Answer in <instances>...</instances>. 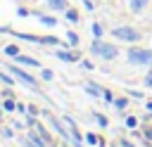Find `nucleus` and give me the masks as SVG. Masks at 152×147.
I'll return each mask as SVG.
<instances>
[{
  "instance_id": "f257e3e1",
  "label": "nucleus",
  "mask_w": 152,
  "mask_h": 147,
  "mask_svg": "<svg viewBox=\"0 0 152 147\" xmlns=\"http://www.w3.org/2000/svg\"><path fill=\"white\" fill-rule=\"evenodd\" d=\"M95 55H100L102 59H114L116 55H119V50L114 47V45H109V43H102L100 38H95V43H93V47H90Z\"/></svg>"
},
{
  "instance_id": "f03ea898",
  "label": "nucleus",
  "mask_w": 152,
  "mask_h": 147,
  "mask_svg": "<svg viewBox=\"0 0 152 147\" xmlns=\"http://www.w3.org/2000/svg\"><path fill=\"white\" fill-rule=\"evenodd\" d=\"M114 36L121 38V40H128V43L140 40V33H138L135 28H131V26H119V28H114Z\"/></svg>"
},
{
  "instance_id": "7ed1b4c3",
  "label": "nucleus",
  "mask_w": 152,
  "mask_h": 147,
  "mask_svg": "<svg viewBox=\"0 0 152 147\" xmlns=\"http://www.w3.org/2000/svg\"><path fill=\"white\" fill-rule=\"evenodd\" d=\"M128 62L131 64H150L152 62V52L150 50H131L128 52Z\"/></svg>"
},
{
  "instance_id": "20e7f679",
  "label": "nucleus",
  "mask_w": 152,
  "mask_h": 147,
  "mask_svg": "<svg viewBox=\"0 0 152 147\" xmlns=\"http://www.w3.org/2000/svg\"><path fill=\"white\" fill-rule=\"evenodd\" d=\"M10 71L14 74V78H17V81H21V83H26L28 88H33V90H38V85H36V81H33V78H31V76H28L26 71H21L19 66H10Z\"/></svg>"
},
{
  "instance_id": "39448f33",
  "label": "nucleus",
  "mask_w": 152,
  "mask_h": 147,
  "mask_svg": "<svg viewBox=\"0 0 152 147\" xmlns=\"http://www.w3.org/2000/svg\"><path fill=\"white\" fill-rule=\"evenodd\" d=\"M57 57L62 59V62H78V55H74V52H57Z\"/></svg>"
},
{
  "instance_id": "423d86ee",
  "label": "nucleus",
  "mask_w": 152,
  "mask_h": 147,
  "mask_svg": "<svg viewBox=\"0 0 152 147\" xmlns=\"http://www.w3.org/2000/svg\"><path fill=\"white\" fill-rule=\"evenodd\" d=\"M14 59H17V62H21V64H26V66H40V64H38V59H31V57H24V55H17Z\"/></svg>"
},
{
  "instance_id": "0eeeda50",
  "label": "nucleus",
  "mask_w": 152,
  "mask_h": 147,
  "mask_svg": "<svg viewBox=\"0 0 152 147\" xmlns=\"http://www.w3.org/2000/svg\"><path fill=\"white\" fill-rule=\"evenodd\" d=\"M26 142H28L31 147H45V142H43V140H40L36 133H28V140H26Z\"/></svg>"
},
{
  "instance_id": "6e6552de",
  "label": "nucleus",
  "mask_w": 152,
  "mask_h": 147,
  "mask_svg": "<svg viewBox=\"0 0 152 147\" xmlns=\"http://www.w3.org/2000/svg\"><path fill=\"white\" fill-rule=\"evenodd\" d=\"M86 90H88L90 95H102V97H104V92H107V90H102V88H97L95 83H86Z\"/></svg>"
},
{
  "instance_id": "1a4fd4ad",
  "label": "nucleus",
  "mask_w": 152,
  "mask_h": 147,
  "mask_svg": "<svg viewBox=\"0 0 152 147\" xmlns=\"http://www.w3.org/2000/svg\"><path fill=\"white\" fill-rule=\"evenodd\" d=\"M48 5H50L52 9H64V7H66V0H48Z\"/></svg>"
},
{
  "instance_id": "9d476101",
  "label": "nucleus",
  "mask_w": 152,
  "mask_h": 147,
  "mask_svg": "<svg viewBox=\"0 0 152 147\" xmlns=\"http://www.w3.org/2000/svg\"><path fill=\"white\" fill-rule=\"evenodd\" d=\"M145 2H147V0H131V9H133V12H140V9L145 7Z\"/></svg>"
},
{
  "instance_id": "9b49d317",
  "label": "nucleus",
  "mask_w": 152,
  "mask_h": 147,
  "mask_svg": "<svg viewBox=\"0 0 152 147\" xmlns=\"http://www.w3.org/2000/svg\"><path fill=\"white\" fill-rule=\"evenodd\" d=\"M2 52H5V55H10V57H17V55H19V47H17V45H7Z\"/></svg>"
},
{
  "instance_id": "f8f14e48",
  "label": "nucleus",
  "mask_w": 152,
  "mask_h": 147,
  "mask_svg": "<svg viewBox=\"0 0 152 147\" xmlns=\"http://www.w3.org/2000/svg\"><path fill=\"white\" fill-rule=\"evenodd\" d=\"M2 109H5V111H12V109H17V102H12V100H5V102H2Z\"/></svg>"
},
{
  "instance_id": "ddd939ff",
  "label": "nucleus",
  "mask_w": 152,
  "mask_h": 147,
  "mask_svg": "<svg viewBox=\"0 0 152 147\" xmlns=\"http://www.w3.org/2000/svg\"><path fill=\"white\" fill-rule=\"evenodd\" d=\"M66 19H69V21H78V14H76V9H66Z\"/></svg>"
},
{
  "instance_id": "4468645a",
  "label": "nucleus",
  "mask_w": 152,
  "mask_h": 147,
  "mask_svg": "<svg viewBox=\"0 0 152 147\" xmlns=\"http://www.w3.org/2000/svg\"><path fill=\"white\" fill-rule=\"evenodd\" d=\"M93 33H95V38H102V26L100 24H93Z\"/></svg>"
},
{
  "instance_id": "2eb2a0df",
  "label": "nucleus",
  "mask_w": 152,
  "mask_h": 147,
  "mask_svg": "<svg viewBox=\"0 0 152 147\" xmlns=\"http://www.w3.org/2000/svg\"><path fill=\"white\" fill-rule=\"evenodd\" d=\"M114 104H116L119 109H126V104H128V102H126V97H119V100H114Z\"/></svg>"
},
{
  "instance_id": "dca6fc26",
  "label": "nucleus",
  "mask_w": 152,
  "mask_h": 147,
  "mask_svg": "<svg viewBox=\"0 0 152 147\" xmlns=\"http://www.w3.org/2000/svg\"><path fill=\"white\" fill-rule=\"evenodd\" d=\"M95 121H97V123H100L102 128H107V119H104V116H100V114H95Z\"/></svg>"
},
{
  "instance_id": "f3484780",
  "label": "nucleus",
  "mask_w": 152,
  "mask_h": 147,
  "mask_svg": "<svg viewBox=\"0 0 152 147\" xmlns=\"http://www.w3.org/2000/svg\"><path fill=\"white\" fill-rule=\"evenodd\" d=\"M86 140H88L90 145H100V140H97V138H95L93 133H88V135H86Z\"/></svg>"
},
{
  "instance_id": "a211bd4d",
  "label": "nucleus",
  "mask_w": 152,
  "mask_h": 147,
  "mask_svg": "<svg viewBox=\"0 0 152 147\" xmlns=\"http://www.w3.org/2000/svg\"><path fill=\"white\" fill-rule=\"evenodd\" d=\"M40 21H43V24H48V26H55V24H57V21H55V19H50V17H40Z\"/></svg>"
},
{
  "instance_id": "6ab92c4d",
  "label": "nucleus",
  "mask_w": 152,
  "mask_h": 147,
  "mask_svg": "<svg viewBox=\"0 0 152 147\" xmlns=\"http://www.w3.org/2000/svg\"><path fill=\"white\" fill-rule=\"evenodd\" d=\"M66 36H69V43H71V45H76V43H78V36H76V33H71V31H69Z\"/></svg>"
},
{
  "instance_id": "aec40b11",
  "label": "nucleus",
  "mask_w": 152,
  "mask_h": 147,
  "mask_svg": "<svg viewBox=\"0 0 152 147\" xmlns=\"http://www.w3.org/2000/svg\"><path fill=\"white\" fill-rule=\"evenodd\" d=\"M43 78H45V81H52V71H50V69H43Z\"/></svg>"
},
{
  "instance_id": "412c9836",
  "label": "nucleus",
  "mask_w": 152,
  "mask_h": 147,
  "mask_svg": "<svg viewBox=\"0 0 152 147\" xmlns=\"http://www.w3.org/2000/svg\"><path fill=\"white\" fill-rule=\"evenodd\" d=\"M145 85H147V88H152V71L145 76Z\"/></svg>"
},
{
  "instance_id": "4be33fe9",
  "label": "nucleus",
  "mask_w": 152,
  "mask_h": 147,
  "mask_svg": "<svg viewBox=\"0 0 152 147\" xmlns=\"http://www.w3.org/2000/svg\"><path fill=\"white\" fill-rule=\"evenodd\" d=\"M126 126H128V128H133V126H135V119H133V116H128V119H126Z\"/></svg>"
},
{
  "instance_id": "5701e85b",
  "label": "nucleus",
  "mask_w": 152,
  "mask_h": 147,
  "mask_svg": "<svg viewBox=\"0 0 152 147\" xmlns=\"http://www.w3.org/2000/svg\"><path fill=\"white\" fill-rule=\"evenodd\" d=\"M145 135H147V138L152 140V128H145Z\"/></svg>"
},
{
  "instance_id": "b1692460",
  "label": "nucleus",
  "mask_w": 152,
  "mask_h": 147,
  "mask_svg": "<svg viewBox=\"0 0 152 147\" xmlns=\"http://www.w3.org/2000/svg\"><path fill=\"white\" fill-rule=\"evenodd\" d=\"M0 114H2V111H0Z\"/></svg>"
}]
</instances>
